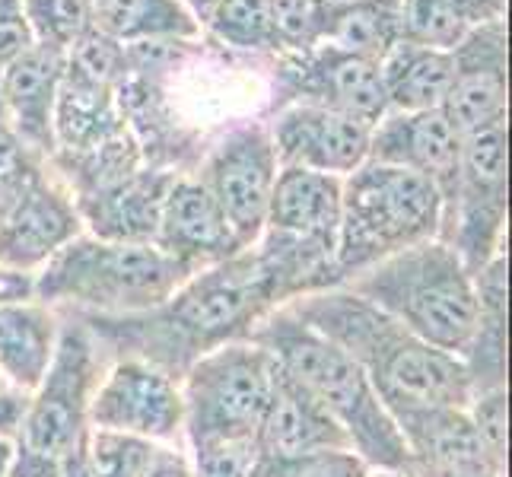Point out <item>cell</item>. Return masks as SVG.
I'll return each instance as SVG.
<instances>
[{
	"label": "cell",
	"mask_w": 512,
	"mask_h": 477,
	"mask_svg": "<svg viewBox=\"0 0 512 477\" xmlns=\"http://www.w3.org/2000/svg\"><path fill=\"white\" fill-rule=\"evenodd\" d=\"M277 309L268 274L261 271L255 249L191 274L163 306L134 315H86L99 350L118 353V360H144L182 379L191 363L229 341H245L264 315Z\"/></svg>",
	"instance_id": "obj_1"
},
{
	"label": "cell",
	"mask_w": 512,
	"mask_h": 477,
	"mask_svg": "<svg viewBox=\"0 0 512 477\" xmlns=\"http://www.w3.org/2000/svg\"><path fill=\"white\" fill-rule=\"evenodd\" d=\"M287 309L363 369L395 423L411 414L471 404V379L462 360L423 344L347 287L296 296Z\"/></svg>",
	"instance_id": "obj_2"
},
{
	"label": "cell",
	"mask_w": 512,
	"mask_h": 477,
	"mask_svg": "<svg viewBox=\"0 0 512 477\" xmlns=\"http://www.w3.org/2000/svg\"><path fill=\"white\" fill-rule=\"evenodd\" d=\"M249 341L268 350L274 363L322 404L369 468L411 474V452L395 417L385 411L363 369L338 344L299 322L287 306L264 315Z\"/></svg>",
	"instance_id": "obj_3"
},
{
	"label": "cell",
	"mask_w": 512,
	"mask_h": 477,
	"mask_svg": "<svg viewBox=\"0 0 512 477\" xmlns=\"http://www.w3.org/2000/svg\"><path fill=\"white\" fill-rule=\"evenodd\" d=\"M341 287L395 318L423 344L462 360L478 328V287L446 242H420L353 274Z\"/></svg>",
	"instance_id": "obj_4"
},
{
	"label": "cell",
	"mask_w": 512,
	"mask_h": 477,
	"mask_svg": "<svg viewBox=\"0 0 512 477\" xmlns=\"http://www.w3.org/2000/svg\"><path fill=\"white\" fill-rule=\"evenodd\" d=\"M191 277L153 242H112L80 233L32 280V299L86 315H134L163 306Z\"/></svg>",
	"instance_id": "obj_5"
},
{
	"label": "cell",
	"mask_w": 512,
	"mask_h": 477,
	"mask_svg": "<svg viewBox=\"0 0 512 477\" xmlns=\"http://www.w3.org/2000/svg\"><path fill=\"white\" fill-rule=\"evenodd\" d=\"M443 233V198L420 175L373 163L344 175L338 226L341 284L373 264L392 258Z\"/></svg>",
	"instance_id": "obj_6"
},
{
	"label": "cell",
	"mask_w": 512,
	"mask_h": 477,
	"mask_svg": "<svg viewBox=\"0 0 512 477\" xmlns=\"http://www.w3.org/2000/svg\"><path fill=\"white\" fill-rule=\"evenodd\" d=\"M277 363L255 341H229L204 353L179 379L185 436L194 446L252 443L268 414Z\"/></svg>",
	"instance_id": "obj_7"
},
{
	"label": "cell",
	"mask_w": 512,
	"mask_h": 477,
	"mask_svg": "<svg viewBox=\"0 0 512 477\" xmlns=\"http://www.w3.org/2000/svg\"><path fill=\"white\" fill-rule=\"evenodd\" d=\"M105 353L80 318L61 322L58 347L39 388L26 398L16 443L64 462L90 433V401L102 379Z\"/></svg>",
	"instance_id": "obj_8"
},
{
	"label": "cell",
	"mask_w": 512,
	"mask_h": 477,
	"mask_svg": "<svg viewBox=\"0 0 512 477\" xmlns=\"http://www.w3.org/2000/svg\"><path fill=\"white\" fill-rule=\"evenodd\" d=\"M509 207V131L506 125L462 137V175L452 207L446 210L443 233L471 277L506 249Z\"/></svg>",
	"instance_id": "obj_9"
},
{
	"label": "cell",
	"mask_w": 512,
	"mask_h": 477,
	"mask_svg": "<svg viewBox=\"0 0 512 477\" xmlns=\"http://www.w3.org/2000/svg\"><path fill=\"white\" fill-rule=\"evenodd\" d=\"M277 172L280 163L271 144L268 121L239 118L214 140H207L191 175L217 201L239 242L252 249L264 233Z\"/></svg>",
	"instance_id": "obj_10"
},
{
	"label": "cell",
	"mask_w": 512,
	"mask_h": 477,
	"mask_svg": "<svg viewBox=\"0 0 512 477\" xmlns=\"http://www.w3.org/2000/svg\"><path fill=\"white\" fill-rule=\"evenodd\" d=\"M322 105L376 128L388 115L379 64L334 45H319L303 55H277L271 61V112L284 105ZM264 115V118H268Z\"/></svg>",
	"instance_id": "obj_11"
},
{
	"label": "cell",
	"mask_w": 512,
	"mask_h": 477,
	"mask_svg": "<svg viewBox=\"0 0 512 477\" xmlns=\"http://www.w3.org/2000/svg\"><path fill=\"white\" fill-rule=\"evenodd\" d=\"M90 427L172 443L185 433L179 379L144 360H115L93 392Z\"/></svg>",
	"instance_id": "obj_12"
},
{
	"label": "cell",
	"mask_w": 512,
	"mask_h": 477,
	"mask_svg": "<svg viewBox=\"0 0 512 477\" xmlns=\"http://www.w3.org/2000/svg\"><path fill=\"white\" fill-rule=\"evenodd\" d=\"M80 233L83 220L74 194L48 163L13 194L0 214V264L35 277Z\"/></svg>",
	"instance_id": "obj_13"
},
{
	"label": "cell",
	"mask_w": 512,
	"mask_h": 477,
	"mask_svg": "<svg viewBox=\"0 0 512 477\" xmlns=\"http://www.w3.org/2000/svg\"><path fill=\"white\" fill-rule=\"evenodd\" d=\"M452 128L468 137L509 118V26L506 20L468 32L452 48V86L443 102Z\"/></svg>",
	"instance_id": "obj_14"
},
{
	"label": "cell",
	"mask_w": 512,
	"mask_h": 477,
	"mask_svg": "<svg viewBox=\"0 0 512 477\" xmlns=\"http://www.w3.org/2000/svg\"><path fill=\"white\" fill-rule=\"evenodd\" d=\"M271 144L280 166H299L325 175H350L369 159V125L322 109V105L293 102L271 112L268 118Z\"/></svg>",
	"instance_id": "obj_15"
},
{
	"label": "cell",
	"mask_w": 512,
	"mask_h": 477,
	"mask_svg": "<svg viewBox=\"0 0 512 477\" xmlns=\"http://www.w3.org/2000/svg\"><path fill=\"white\" fill-rule=\"evenodd\" d=\"M369 159L401 166L427 179L443 198V220L452 207L462 175V134L452 128L443 109L433 112H388L369 131Z\"/></svg>",
	"instance_id": "obj_16"
},
{
	"label": "cell",
	"mask_w": 512,
	"mask_h": 477,
	"mask_svg": "<svg viewBox=\"0 0 512 477\" xmlns=\"http://www.w3.org/2000/svg\"><path fill=\"white\" fill-rule=\"evenodd\" d=\"M153 245L191 274L245 252V245L233 233V226L226 223L217 201L210 198L207 188L191 172L172 179L160 207Z\"/></svg>",
	"instance_id": "obj_17"
},
{
	"label": "cell",
	"mask_w": 512,
	"mask_h": 477,
	"mask_svg": "<svg viewBox=\"0 0 512 477\" xmlns=\"http://www.w3.org/2000/svg\"><path fill=\"white\" fill-rule=\"evenodd\" d=\"M411 452L414 477H503L500 462L481 439L468 408L423 411L398 420Z\"/></svg>",
	"instance_id": "obj_18"
},
{
	"label": "cell",
	"mask_w": 512,
	"mask_h": 477,
	"mask_svg": "<svg viewBox=\"0 0 512 477\" xmlns=\"http://www.w3.org/2000/svg\"><path fill=\"white\" fill-rule=\"evenodd\" d=\"M341 182L338 175L280 166L271 191L264 233L328 252L338 261V226H341Z\"/></svg>",
	"instance_id": "obj_19"
},
{
	"label": "cell",
	"mask_w": 512,
	"mask_h": 477,
	"mask_svg": "<svg viewBox=\"0 0 512 477\" xmlns=\"http://www.w3.org/2000/svg\"><path fill=\"white\" fill-rule=\"evenodd\" d=\"M64 77V55L32 45L0 67V102L7 125L42 159L55 156V105Z\"/></svg>",
	"instance_id": "obj_20"
},
{
	"label": "cell",
	"mask_w": 512,
	"mask_h": 477,
	"mask_svg": "<svg viewBox=\"0 0 512 477\" xmlns=\"http://www.w3.org/2000/svg\"><path fill=\"white\" fill-rule=\"evenodd\" d=\"M175 175L179 172L144 166L115 185L74 198L83 233L112 242H153L160 207Z\"/></svg>",
	"instance_id": "obj_21"
},
{
	"label": "cell",
	"mask_w": 512,
	"mask_h": 477,
	"mask_svg": "<svg viewBox=\"0 0 512 477\" xmlns=\"http://www.w3.org/2000/svg\"><path fill=\"white\" fill-rule=\"evenodd\" d=\"M322 449H350V439L322 404L277 366L274 395L255 436V452L303 455Z\"/></svg>",
	"instance_id": "obj_22"
},
{
	"label": "cell",
	"mask_w": 512,
	"mask_h": 477,
	"mask_svg": "<svg viewBox=\"0 0 512 477\" xmlns=\"http://www.w3.org/2000/svg\"><path fill=\"white\" fill-rule=\"evenodd\" d=\"M61 334L58 312L39 299L0 306V379L13 392L32 395L48 373Z\"/></svg>",
	"instance_id": "obj_23"
},
{
	"label": "cell",
	"mask_w": 512,
	"mask_h": 477,
	"mask_svg": "<svg viewBox=\"0 0 512 477\" xmlns=\"http://www.w3.org/2000/svg\"><path fill=\"white\" fill-rule=\"evenodd\" d=\"M388 112L443 109L452 86V51L401 39L379 61Z\"/></svg>",
	"instance_id": "obj_24"
},
{
	"label": "cell",
	"mask_w": 512,
	"mask_h": 477,
	"mask_svg": "<svg viewBox=\"0 0 512 477\" xmlns=\"http://www.w3.org/2000/svg\"><path fill=\"white\" fill-rule=\"evenodd\" d=\"M474 287H478L481 312L462 363L471 379V395H481L506 388V252L474 277Z\"/></svg>",
	"instance_id": "obj_25"
},
{
	"label": "cell",
	"mask_w": 512,
	"mask_h": 477,
	"mask_svg": "<svg viewBox=\"0 0 512 477\" xmlns=\"http://www.w3.org/2000/svg\"><path fill=\"white\" fill-rule=\"evenodd\" d=\"M96 29L121 45L201 39V23L182 0H93Z\"/></svg>",
	"instance_id": "obj_26"
},
{
	"label": "cell",
	"mask_w": 512,
	"mask_h": 477,
	"mask_svg": "<svg viewBox=\"0 0 512 477\" xmlns=\"http://www.w3.org/2000/svg\"><path fill=\"white\" fill-rule=\"evenodd\" d=\"M509 0H401V35L452 51L468 32L506 20Z\"/></svg>",
	"instance_id": "obj_27"
},
{
	"label": "cell",
	"mask_w": 512,
	"mask_h": 477,
	"mask_svg": "<svg viewBox=\"0 0 512 477\" xmlns=\"http://www.w3.org/2000/svg\"><path fill=\"white\" fill-rule=\"evenodd\" d=\"M401 39V0H347V4H331L325 45L379 64Z\"/></svg>",
	"instance_id": "obj_28"
},
{
	"label": "cell",
	"mask_w": 512,
	"mask_h": 477,
	"mask_svg": "<svg viewBox=\"0 0 512 477\" xmlns=\"http://www.w3.org/2000/svg\"><path fill=\"white\" fill-rule=\"evenodd\" d=\"M201 35L242 58L271 61L280 55L271 0H217L201 20Z\"/></svg>",
	"instance_id": "obj_29"
},
{
	"label": "cell",
	"mask_w": 512,
	"mask_h": 477,
	"mask_svg": "<svg viewBox=\"0 0 512 477\" xmlns=\"http://www.w3.org/2000/svg\"><path fill=\"white\" fill-rule=\"evenodd\" d=\"M32 42L67 55L83 35L96 29L93 0H23Z\"/></svg>",
	"instance_id": "obj_30"
},
{
	"label": "cell",
	"mask_w": 512,
	"mask_h": 477,
	"mask_svg": "<svg viewBox=\"0 0 512 477\" xmlns=\"http://www.w3.org/2000/svg\"><path fill=\"white\" fill-rule=\"evenodd\" d=\"M156 446L160 443H150V439H140V436L90 427V433L83 439L86 474L90 477H140Z\"/></svg>",
	"instance_id": "obj_31"
},
{
	"label": "cell",
	"mask_w": 512,
	"mask_h": 477,
	"mask_svg": "<svg viewBox=\"0 0 512 477\" xmlns=\"http://www.w3.org/2000/svg\"><path fill=\"white\" fill-rule=\"evenodd\" d=\"M369 465L353 449H322L303 455L255 452L249 477H366Z\"/></svg>",
	"instance_id": "obj_32"
},
{
	"label": "cell",
	"mask_w": 512,
	"mask_h": 477,
	"mask_svg": "<svg viewBox=\"0 0 512 477\" xmlns=\"http://www.w3.org/2000/svg\"><path fill=\"white\" fill-rule=\"evenodd\" d=\"M280 55H303L325 45L331 0H271Z\"/></svg>",
	"instance_id": "obj_33"
},
{
	"label": "cell",
	"mask_w": 512,
	"mask_h": 477,
	"mask_svg": "<svg viewBox=\"0 0 512 477\" xmlns=\"http://www.w3.org/2000/svg\"><path fill=\"white\" fill-rule=\"evenodd\" d=\"M48 166V159H42L39 153H32L20 134H16L7 118H0V194L4 198H13L32 175H39Z\"/></svg>",
	"instance_id": "obj_34"
},
{
	"label": "cell",
	"mask_w": 512,
	"mask_h": 477,
	"mask_svg": "<svg viewBox=\"0 0 512 477\" xmlns=\"http://www.w3.org/2000/svg\"><path fill=\"white\" fill-rule=\"evenodd\" d=\"M191 477H249L255 462L252 443H214L191 449Z\"/></svg>",
	"instance_id": "obj_35"
},
{
	"label": "cell",
	"mask_w": 512,
	"mask_h": 477,
	"mask_svg": "<svg viewBox=\"0 0 512 477\" xmlns=\"http://www.w3.org/2000/svg\"><path fill=\"white\" fill-rule=\"evenodd\" d=\"M32 45L35 42L26 23L23 0H0V67L20 58Z\"/></svg>",
	"instance_id": "obj_36"
},
{
	"label": "cell",
	"mask_w": 512,
	"mask_h": 477,
	"mask_svg": "<svg viewBox=\"0 0 512 477\" xmlns=\"http://www.w3.org/2000/svg\"><path fill=\"white\" fill-rule=\"evenodd\" d=\"M4 477H61V462L13 439V455Z\"/></svg>",
	"instance_id": "obj_37"
},
{
	"label": "cell",
	"mask_w": 512,
	"mask_h": 477,
	"mask_svg": "<svg viewBox=\"0 0 512 477\" xmlns=\"http://www.w3.org/2000/svg\"><path fill=\"white\" fill-rule=\"evenodd\" d=\"M140 477H191V458L175 446H156Z\"/></svg>",
	"instance_id": "obj_38"
},
{
	"label": "cell",
	"mask_w": 512,
	"mask_h": 477,
	"mask_svg": "<svg viewBox=\"0 0 512 477\" xmlns=\"http://www.w3.org/2000/svg\"><path fill=\"white\" fill-rule=\"evenodd\" d=\"M26 398L23 392H0V439H16L20 433V423H23V411H26Z\"/></svg>",
	"instance_id": "obj_39"
},
{
	"label": "cell",
	"mask_w": 512,
	"mask_h": 477,
	"mask_svg": "<svg viewBox=\"0 0 512 477\" xmlns=\"http://www.w3.org/2000/svg\"><path fill=\"white\" fill-rule=\"evenodd\" d=\"M32 274H20L10 271L0 264V306L4 303H16V299H32Z\"/></svg>",
	"instance_id": "obj_40"
},
{
	"label": "cell",
	"mask_w": 512,
	"mask_h": 477,
	"mask_svg": "<svg viewBox=\"0 0 512 477\" xmlns=\"http://www.w3.org/2000/svg\"><path fill=\"white\" fill-rule=\"evenodd\" d=\"M182 4H185V7L191 10V16H194V20H198V23H201V20H204V16H207V10H210V7H214V4H217V0H182Z\"/></svg>",
	"instance_id": "obj_41"
},
{
	"label": "cell",
	"mask_w": 512,
	"mask_h": 477,
	"mask_svg": "<svg viewBox=\"0 0 512 477\" xmlns=\"http://www.w3.org/2000/svg\"><path fill=\"white\" fill-rule=\"evenodd\" d=\"M10 455H13V439H0V477H4L10 465Z\"/></svg>",
	"instance_id": "obj_42"
},
{
	"label": "cell",
	"mask_w": 512,
	"mask_h": 477,
	"mask_svg": "<svg viewBox=\"0 0 512 477\" xmlns=\"http://www.w3.org/2000/svg\"><path fill=\"white\" fill-rule=\"evenodd\" d=\"M366 477H414V474H408V471H385V468H369V474Z\"/></svg>",
	"instance_id": "obj_43"
},
{
	"label": "cell",
	"mask_w": 512,
	"mask_h": 477,
	"mask_svg": "<svg viewBox=\"0 0 512 477\" xmlns=\"http://www.w3.org/2000/svg\"><path fill=\"white\" fill-rule=\"evenodd\" d=\"M7 201H10V198H4V194H0V214H4V207H7Z\"/></svg>",
	"instance_id": "obj_44"
},
{
	"label": "cell",
	"mask_w": 512,
	"mask_h": 477,
	"mask_svg": "<svg viewBox=\"0 0 512 477\" xmlns=\"http://www.w3.org/2000/svg\"><path fill=\"white\" fill-rule=\"evenodd\" d=\"M0 118H4V102H0Z\"/></svg>",
	"instance_id": "obj_45"
},
{
	"label": "cell",
	"mask_w": 512,
	"mask_h": 477,
	"mask_svg": "<svg viewBox=\"0 0 512 477\" xmlns=\"http://www.w3.org/2000/svg\"><path fill=\"white\" fill-rule=\"evenodd\" d=\"M331 4H347V0H331Z\"/></svg>",
	"instance_id": "obj_46"
}]
</instances>
